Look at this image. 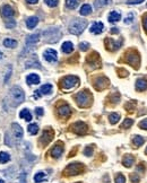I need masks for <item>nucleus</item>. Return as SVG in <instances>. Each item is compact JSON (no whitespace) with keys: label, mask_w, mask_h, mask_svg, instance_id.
Listing matches in <instances>:
<instances>
[{"label":"nucleus","mask_w":147,"mask_h":183,"mask_svg":"<svg viewBox=\"0 0 147 183\" xmlns=\"http://www.w3.org/2000/svg\"><path fill=\"white\" fill-rule=\"evenodd\" d=\"M87 26V20L85 19H75L69 26V32L74 35H79Z\"/></svg>","instance_id":"1"},{"label":"nucleus","mask_w":147,"mask_h":183,"mask_svg":"<svg viewBox=\"0 0 147 183\" xmlns=\"http://www.w3.org/2000/svg\"><path fill=\"white\" fill-rule=\"evenodd\" d=\"M10 97H11V102H13V105L14 106H17L19 105L24 98H25V95H24V92L23 89L18 87V86H14L10 91Z\"/></svg>","instance_id":"2"},{"label":"nucleus","mask_w":147,"mask_h":183,"mask_svg":"<svg viewBox=\"0 0 147 183\" xmlns=\"http://www.w3.org/2000/svg\"><path fill=\"white\" fill-rule=\"evenodd\" d=\"M91 100H92V96L90 95V93H87L86 91L79 92L77 95H76V102L77 104L80 106V108H86L91 104Z\"/></svg>","instance_id":"3"},{"label":"nucleus","mask_w":147,"mask_h":183,"mask_svg":"<svg viewBox=\"0 0 147 183\" xmlns=\"http://www.w3.org/2000/svg\"><path fill=\"white\" fill-rule=\"evenodd\" d=\"M43 36L45 38V42L48 43H55L59 41V38L61 36L60 31L58 28H49L43 33Z\"/></svg>","instance_id":"4"},{"label":"nucleus","mask_w":147,"mask_h":183,"mask_svg":"<svg viewBox=\"0 0 147 183\" xmlns=\"http://www.w3.org/2000/svg\"><path fill=\"white\" fill-rule=\"evenodd\" d=\"M78 81H79V79L76 76H66L61 80V86L65 89H70V88L75 87L78 84Z\"/></svg>","instance_id":"5"},{"label":"nucleus","mask_w":147,"mask_h":183,"mask_svg":"<svg viewBox=\"0 0 147 183\" xmlns=\"http://www.w3.org/2000/svg\"><path fill=\"white\" fill-rule=\"evenodd\" d=\"M83 171H84V166L80 163H73L66 167L65 173L67 175H77V174H80Z\"/></svg>","instance_id":"6"},{"label":"nucleus","mask_w":147,"mask_h":183,"mask_svg":"<svg viewBox=\"0 0 147 183\" xmlns=\"http://www.w3.org/2000/svg\"><path fill=\"white\" fill-rule=\"evenodd\" d=\"M73 131L76 132L77 135H85L87 132V126H86V123L78 121L73 124Z\"/></svg>","instance_id":"7"},{"label":"nucleus","mask_w":147,"mask_h":183,"mask_svg":"<svg viewBox=\"0 0 147 183\" xmlns=\"http://www.w3.org/2000/svg\"><path fill=\"white\" fill-rule=\"evenodd\" d=\"M43 57H44V59H45L48 62H50V63L55 62V61L58 60L57 51L53 50V49H48V50H45L44 53H43Z\"/></svg>","instance_id":"8"},{"label":"nucleus","mask_w":147,"mask_h":183,"mask_svg":"<svg viewBox=\"0 0 147 183\" xmlns=\"http://www.w3.org/2000/svg\"><path fill=\"white\" fill-rule=\"evenodd\" d=\"M139 55L138 53H136V52H131L130 54L127 55V62L130 63L132 67H136V68H138L139 67Z\"/></svg>","instance_id":"9"},{"label":"nucleus","mask_w":147,"mask_h":183,"mask_svg":"<svg viewBox=\"0 0 147 183\" xmlns=\"http://www.w3.org/2000/svg\"><path fill=\"white\" fill-rule=\"evenodd\" d=\"M105 43H107V49H108V50H110V51H115V50H118V49L121 46L122 40L115 42V41H113V40H111V38H108V40H105Z\"/></svg>","instance_id":"10"},{"label":"nucleus","mask_w":147,"mask_h":183,"mask_svg":"<svg viewBox=\"0 0 147 183\" xmlns=\"http://www.w3.org/2000/svg\"><path fill=\"white\" fill-rule=\"evenodd\" d=\"M1 15H2V17H5V18H11L13 15H14V9H13V7L9 6V5L2 6V7H1Z\"/></svg>","instance_id":"11"},{"label":"nucleus","mask_w":147,"mask_h":183,"mask_svg":"<svg viewBox=\"0 0 147 183\" xmlns=\"http://www.w3.org/2000/svg\"><path fill=\"white\" fill-rule=\"evenodd\" d=\"M53 138V131L52 130H44L43 133H42V137H41V141L42 144L44 145H48Z\"/></svg>","instance_id":"12"},{"label":"nucleus","mask_w":147,"mask_h":183,"mask_svg":"<svg viewBox=\"0 0 147 183\" xmlns=\"http://www.w3.org/2000/svg\"><path fill=\"white\" fill-rule=\"evenodd\" d=\"M103 28H104L103 23L96 22V23H94L92 26H91L90 31H91V33H93V34H101V33L103 32Z\"/></svg>","instance_id":"13"},{"label":"nucleus","mask_w":147,"mask_h":183,"mask_svg":"<svg viewBox=\"0 0 147 183\" xmlns=\"http://www.w3.org/2000/svg\"><path fill=\"white\" fill-rule=\"evenodd\" d=\"M26 66V68H31V67H33V68H41V66H40V62H38V60H37L36 55L33 54L27 61H26V63H25Z\"/></svg>","instance_id":"14"},{"label":"nucleus","mask_w":147,"mask_h":183,"mask_svg":"<svg viewBox=\"0 0 147 183\" xmlns=\"http://www.w3.org/2000/svg\"><path fill=\"white\" fill-rule=\"evenodd\" d=\"M51 91H52V85H50V84H45V85L41 86L38 91H36V95H35V97L40 96V95H48V94H50V93H51Z\"/></svg>","instance_id":"15"},{"label":"nucleus","mask_w":147,"mask_h":183,"mask_svg":"<svg viewBox=\"0 0 147 183\" xmlns=\"http://www.w3.org/2000/svg\"><path fill=\"white\" fill-rule=\"evenodd\" d=\"M107 85H108V79L107 78H104V77H98L97 79H96V83H94V86H95V88L96 89H103L104 87H107Z\"/></svg>","instance_id":"16"},{"label":"nucleus","mask_w":147,"mask_h":183,"mask_svg":"<svg viewBox=\"0 0 147 183\" xmlns=\"http://www.w3.org/2000/svg\"><path fill=\"white\" fill-rule=\"evenodd\" d=\"M58 113H59V115H60V116H62V118H67V116H69V115H70L71 110H70L69 105H67V104H63V105H61V106L59 108Z\"/></svg>","instance_id":"17"},{"label":"nucleus","mask_w":147,"mask_h":183,"mask_svg":"<svg viewBox=\"0 0 147 183\" xmlns=\"http://www.w3.org/2000/svg\"><path fill=\"white\" fill-rule=\"evenodd\" d=\"M62 153H63V147L61 146V145H55L53 147V149L51 150V156L53 157V158H59L61 155H62Z\"/></svg>","instance_id":"18"},{"label":"nucleus","mask_w":147,"mask_h":183,"mask_svg":"<svg viewBox=\"0 0 147 183\" xmlns=\"http://www.w3.org/2000/svg\"><path fill=\"white\" fill-rule=\"evenodd\" d=\"M26 83L28 85H37L40 83V77L36 73H31L26 77Z\"/></svg>","instance_id":"19"},{"label":"nucleus","mask_w":147,"mask_h":183,"mask_svg":"<svg viewBox=\"0 0 147 183\" xmlns=\"http://www.w3.org/2000/svg\"><path fill=\"white\" fill-rule=\"evenodd\" d=\"M13 131H14V136L16 137V139H22L23 138V135H24V132H23V129L20 128V126H19L18 123H14L13 124Z\"/></svg>","instance_id":"20"},{"label":"nucleus","mask_w":147,"mask_h":183,"mask_svg":"<svg viewBox=\"0 0 147 183\" xmlns=\"http://www.w3.org/2000/svg\"><path fill=\"white\" fill-rule=\"evenodd\" d=\"M40 41V34L38 33H35V34H32L26 38V45H34L36 44L37 42Z\"/></svg>","instance_id":"21"},{"label":"nucleus","mask_w":147,"mask_h":183,"mask_svg":"<svg viewBox=\"0 0 147 183\" xmlns=\"http://www.w3.org/2000/svg\"><path fill=\"white\" fill-rule=\"evenodd\" d=\"M136 89L139 92H143L147 89V80L144 78H140L136 81Z\"/></svg>","instance_id":"22"},{"label":"nucleus","mask_w":147,"mask_h":183,"mask_svg":"<svg viewBox=\"0 0 147 183\" xmlns=\"http://www.w3.org/2000/svg\"><path fill=\"white\" fill-rule=\"evenodd\" d=\"M108 19H109L110 23H117V22H119V20L121 19V14H120L119 11L113 10V11H111L110 14H109Z\"/></svg>","instance_id":"23"},{"label":"nucleus","mask_w":147,"mask_h":183,"mask_svg":"<svg viewBox=\"0 0 147 183\" xmlns=\"http://www.w3.org/2000/svg\"><path fill=\"white\" fill-rule=\"evenodd\" d=\"M37 23H38V18L35 17V16H33V17H28V18L26 19V26H27L30 30L34 28V27L37 25Z\"/></svg>","instance_id":"24"},{"label":"nucleus","mask_w":147,"mask_h":183,"mask_svg":"<svg viewBox=\"0 0 147 183\" xmlns=\"http://www.w3.org/2000/svg\"><path fill=\"white\" fill-rule=\"evenodd\" d=\"M61 50L63 53H71L74 51V44L71 42H65L61 46Z\"/></svg>","instance_id":"25"},{"label":"nucleus","mask_w":147,"mask_h":183,"mask_svg":"<svg viewBox=\"0 0 147 183\" xmlns=\"http://www.w3.org/2000/svg\"><path fill=\"white\" fill-rule=\"evenodd\" d=\"M134 163H135V158L131 155H126L123 157V159H122V164L125 165L126 167H131Z\"/></svg>","instance_id":"26"},{"label":"nucleus","mask_w":147,"mask_h":183,"mask_svg":"<svg viewBox=\"0 0 147 183\" xmlns=\"http://www.w3.org/2000/svg\"><path fill=\"white\" fill-rule=\"evenodd\" d=\"M79 13H80L82 16H87V15H90V14L92 13V7H91L90 5H87V3H85V5L82 6Z\"/></svg>","instance_id":"27"},{"label":"nucleus","mask_w":147,"mask_h":183,"mask_svg":"<svg viewBox=\"0 0 147 183\" xmlns=\"http://www.w3.org/2000/svg\"><path fill=\"white\" fill-rule=\"evenodd\" d=\"M19 116H20L22 119H25L26 121H31V120H32V114H31V112L27 110V109H24V110L22 111V112L19 113Z\"/></svg>","instance_id":"28"},{"label":"nucleus","mask_w":147,"mask_h":183,"mask_svg":"<svg viewBox=\"0 0 147 183\" xmlns=\"http://www.w3.org/2000/svg\"><path fill=\"white\" fill-rule=\"evenodd\" d=\"M3 45H5L6 48H9V49L15 48V46H17V41L11 40V38H6V40L3 41Z\"/></svg>","instance_id":"29"},{"label":"nucleus","mask_w":147,"mask_h":183,"mask_svg":"<svg viewBox=\"0 0 147 183\" xmlns=\"http://www.w3.org/2000/svg\"><path fill=\"white\" fill-rule=\"evenodd\" d=\"M111 3V0H95L94 1V6L95 8H101L104 6H108Z\"/></svg>","instance_id":"30"},{"label":"nucleus","mask_w":147,"mask_h":183,"mask_svg":"<svg viewBox=\"0 0 147 183\" xmlns=\"http://www.w3.org/2000/svg\"><path fill=\"white\" fill-rule=\"evenodd\" d=\"M79 2H80V0H66V6L69 9H75L79 5Z\"/></svg>","instance_id":"31"},{"label":"nucleus","mask_w":147,"mask_h":183,"mask_svg":"<svg viewBox=\"0 0 147 183\" xmlns=\"http://www.w3.org/2000/svg\"><path fill=\"white\" fill-rule=\"evenodd\" d=\"M132 141H134V144H135V146L136 147H140L143 144H144L145 139H144L142 136H135L134 139H132Z\"/></svg>","instance_id":"32"},{"label":"nucleus","mask_w":147,"mask_h":183,"mask_svg":"<svg viewBox=\"0 0 147 183\" xmlns=\"http://www.w3.org/2000/svg\"><path fill=\"white\" fill-rule=\"evenodd\" d=\"M9 161H10V155H9L8 153L1 151V153H0V163L5 164V163H7V162H9Z\"/></svg>","instance_id":"33"},{"label":"nucleus","mask_w":147,"mask_h":183,"mask_svg":"<svg viewBox=\"0 0 147 183\" xmlns=\"http://www.w3.org/2000/svg\"><path fill=\"white\" fill-rule=\"evenodd\" d=\"M109 119H110L111 124H115L119 121V119H120V114H118V113H111Z\"/></svg>","instance_id":"34"},{"label":"nucleus","mask_w":147,"mask_h":183,"mask_svg":"<svg viewBox=\"0 0 147 183\" xmlns=\"http://www.w3.org/2000/svg\"><path fill=\"white\" fill-rule=\"evenodd\" d=\"M44 179H45V173H43V172H38V173L35 174V176H34V181L36 183L42 182Z\"/></svg>","instance_id":"35"},{"label":"nucleus","mask_w":147,"mask_h":183,"mask_svg":"<svg viewBox=\"0 0 147 183\" xmlns=\"http://www.w3.org/2000/svg\"><path fill=\"white\" fill-rule=\"evenodd\" d=\"M28 132L31 133V135H36L37 132H38V127H37V124L35 123H33V124H30L28 126Z\"/></svg>","instance_id":"36"},{"label":"nucleus","mask_w":147,"mask_h":183,"mask_svg":"<svg viewBox=\"0 0 147 183\" xmlns=\"http://www.w3.org/2000/svg\"><path fill=\"white\" fill-rule=\"evenodd\" d=\"M132 123H134V120H132V119H126V120L123 121V123L121 124V128L128 129L132 126Z\"/></svg>","instance_id":"37"},{"label":"nucleus","mask_w":147,"mask_h":183,"mask_svg":"<svg viewBox=\"0 0 147 183\" xmlns=\"http://www.w3.org/2000/svg\"><path fill=\"white\" fill-rule=\"evenodd\" d=\"M126 182V178L122 174H118L115 176V183H125Z\"/></svg>","instance_id":"38"},{"label":"nucleus","mask_w":147,"mask_h":183,"mask_svg":"<svg viewBox=\"0 0 147 183\" xmlns=\"http://www.w3.org/2000/svg\"><path fill=\"white\" fill-rule=\"evenodd\" d=\"M44 1L49 7H55L59 2V0H44Z\"/></svg>","instance_id":"39"},{"label":"nucleus","mask_w":147,"mask_h":183,"mask_svg":"<svg viewBox=\"0 0 147 183\" xmlns=\"http://www.w3.org/2000/svg\"><path fill=\"white\" fill-rule=\"evenodd\" d=\"M88 48H90V44H88L87 42H82V43L79 44V49H80V51H86Z\"/></svg>","instance_id":"40"},{"label":"nucleus","mask_w":147,"mask_h":183,"mask_svg":"<svg viewBox=\"0 0 147 183\" xmlns=\"http://www.w3.org/2000/svg\"><path fill=\"white\" fill-rule=\"evenodd\" d=\"M84 154L86 155V156H92L93 155V147L92 146H88L85 148V150H84Z\"/></svg>","instance_id":"41"},{"label":"nucleus","mask_w":147,"mask_h":183,"mask_svg":"<svg viewBox=\"0 0 147 183\" xmlns=\"http://www.w3.org/2000/svg\"><path fill=\"white\" fill-rule=\"evenodd\" d=\"M132 20H134V14H132V13H130L128 16L126 17V19H125V24H131V23H132Z\"/></svg>","instance_id":"42"},{"label":"nucleus","mask_w":147,"mask_h":183,"mask_svg":"<svg viewBox=\"0 0 147 183\" xmlns=\"http://www.w3.org/2000/svg\"><path fill=\"white\" fill-rule=\"evenodd\" d=\"M130 180L132 183H138L139 182V176L137 174H131L130 175Z\"/></svg>","instance_id":"43"},{"label":"nucleus","mask_w":147,"mask_h":183,"mask_svg":"<svg viewBox=\"0 0 147 183\" xmlns=\"http://www.w3.org/2000/svg\"><path fill=\"white\" fill-rule=\"evenodd\" d=\"M138 126H139V128L145 129V130H147V119H144L143 121H140Z\"/></svg>","instance_id":"44"},{"label":"nucleus","mask_w":147,"mask_h":183,"mask_svg":"<svg viewBox=\"0 0 147 183\" xmlns=\"http://www.w3.org/2000/svg\"><path fill=\"white\" fill-rule=\"evenodd\" d=\"M144 0H129L127 1L128 5H138V3H142Z\"/></svg>","instance_id":"45"},{"label":"nucleus","mask_w":147,"mask_h":183,"mask_svg":"<svg viewBox=\"0 0 147 183\" xmlns=\"http://www.w3.org/2000/svg\"><path fill=\"white\" fill-rule=\"evenodd\" d=\"M20 183H27L26 182V173L25 172L20 173Z\"/></svg>","instance_id":"46"},{"label":"nucleus","mask_w":147,"mask_h":183,"mask_svg":"<svg viewBox=\"0 0 147 183\" xmlns=\"http://www.w3.org/2000/svg\"><path fill=\"white\" fill-rule=\"evenodd\" d=\"M6 25H7V27H8V28H13V27L16 25V23H15V20H14V19H11V22H10V23H6Z\"/></svg>","instance_id":"47"},{"label":"nucleus","mask_w":147,"mask_h":183,"mask_svg":"<svg viewBox=\"0 0 147 183\" xmlns=\"http://www.w3.org/2000/svg\"><path fill=\"white\" fill-rule=\"evenodd\" d=\"M35 112H36V114L38 115V116L43 115V113H44V111H43L42 108H36V109H35Z\"/></svg>","instance_id":"48"},{"label":"nucleus","mask_w":147,"mask_h":183,"mask_svg":"<svg viewBox=\"0 0 147 183\" xmlns=\"http://www.w3.org/2000/svg\"><path fill=\"white\" fill-rule=\"evenodd\" d=\"M111 33H112V34H117V33H119V30H118L117 27H113V28L111 30Z\"/></svg>","instance_id":"49"},{"label":"nucleus","mask_w":147,"mask_h":183,"mask_svg":"<svg viewBox=\"0 0 147 183\" xmlns=\"http://www.w3.org/2000/svg\"><path fill=\"white\" fill-rule=\"evenodd\" d=\"M144 27H145V30H146L147 32V15L144 17Z\"/></svg>","instance_id":"50"},{"label":"nucleus","mask_w":147,"mask_h":183,"mask_svg":"<svg viewBox=\"0 0 147 183\" xmlns=\"http://www.w3.org/2000/svg\"><path fill=\"white\" fill-rule=\"evenodd\" d=\"M26 1H27L28 3H36L38 0H26Z\"/></svg>","instance_id":"51"},{"label":"nucleus","mask_w":147,"mask_h":183,"mask_svg":"<svg viewBox=\"0 0 147 183\" xmlns=\"http://www.w3.org/2000/svg\"><path fill=\"white\" fill-rule=\"evenodd\" d=\"M2 55H3V54H2V52H1V51H0V59H1V58H2Z\"/></svg>","instance_id":"52"},{"label":"nucleus","mask_w":147,"mask_h":183,"mask_svg":"<svg viewBox=\"0 0 147 183\" xmlns=\"http://www.w3.org/2000/svg\"><path fill=\"white\" fill-rule=\"evenodd\" d=\"M0 183H5V182H3V181H2V180H0Z\"/></svg>","instance_id":"53"},{"label":"nucleus","mask_w":147,"mask_h":183,"mask_svg":"<svg viewBox=\"0 0 147 183\" xmlns=\"http://www.w3.org/2000/svg\"><path fill=\"white\" fill-rule=\"evenodd\" d=\"M145 153H146V155H147V148H146V150H145Z\"/></svg>","instance_id":"54"}]
</instances>
